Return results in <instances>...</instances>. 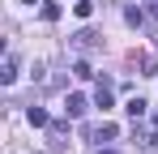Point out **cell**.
Masks as SVG:
<instances>
[{
	"mask_svg": "<svg viewBox=\"0 0 158 154\" xmlns=\"http://www.w3.org/2000/svg\"><path fill=\"white\" fill-rule=\"evenodd\" d=\"M73 47L77 51H94L98 47V34H94V30H77V34H73Z\"/></svg>",
	"mask_w": 158,
	"mask_h": 154,
	"instance_id": "1",
	"label": "cell"
},
{
	"mask_svg": "<svg viewBox=\"0 0 158 154\" xmlns=\"http://www.w3.org/2000/svg\"><path fill=\"white\" fill-rule=\"evenodd\" d=\"M64 111H69V116H85V111H90V99H85V94H69V99H64Z\"/></svg>",
	"mask_w": 158,
	"mask_h": 154,
	"instance_id": "2",
	"label": "cell"
},
{
	"mask_svg": "<svg viewBox=\"0 0 158 154\" xmlns=\"http://www.w3.org/2000/svg\"><path fill=\"white\" fill-rule=\"evenodd\" d=\"M94 103H98V107H111V81H98V90H94Z\"/></svg>",
	"mask_w": 158,
	"mask_h": 154,
	"instance_id": "3",
	"label": "cell"
},
{
	"mask_svg": "<svg viewBox=\"0 0 158 154\" xmlns=\"http://www.w3.org/2000/svg\"><path fill=\"white\" fill-rule=\"evenodd\" d=\"M0 81H4V86H13V81H17V56H9V60H4V73H0Z\"/></svg>",
	"mask_w": 158,
	"mask_h": 154,
	"instance_id": "4",
	"label": "cell"
},
{
	"mask_svg": "<svg viewBox=\"0 0 158 154\" xmlns=\"http://www.w3.org/2000/svg\"><path fill=\"white\" fill-rule=\"evenodd\" d=\"M26 120H30V124H34V128H47V124H52L43 107H30V111H26Z\"/></svg>",
	"mask_w": 158,
	"mask_h": 154,
	"instance_id": "5",
	"label": "cell"
},
{
	"mask_svg": "<svg viewBox=\"0 0 158 154\" xmlns=\"http://www.w3.org/2000/svg\"><path fill=\"white\" fill-rule=\"evenodd\" d=\"M115 133H120V128H115V124H107V120H103L98 128H90V137H94V141H103V137H115Z\"/></svg>",
	"mask_w": 158,
	"mask_h": 154,
	"instance_id": "6",
	"label": "cell"
},
{
	"mask_svg": "<svg viewBox=\"0 0 158 154\" xmlns=\"http://www.w3.org/2000/svg\"><path fill=\"white\" fill-rule=\"evenodd\" d=\"M43 22H60V4L56 0H43Z\"/></svg>",
	"mask_w": 158,
	"mask_h": 154,
	"instance_id": "7",
	"label": "cell"
},
{
	"mask_svg": "<svg viewBox=\"0 0 158 154\" xmlns=\"http://www.w3.org/2000/svg\"><path fill=\"white\" fill-rule=\"evenodd\" d=\"M145 107H150L145 99H128V107H124V111H128L132 120H137V116H145Z\"/></svg>",
	"mask_w": 158,
	"mask_h": 154,
	"instance_id": "8",
	"label": "cell"
},
{
	"mask_svg": "<svg viewBox=\"0 0 158 154\" xmlns=\"http://www.w3.org/2000/svg\"><path fill=\"white\" fill-rule=\"evenodd\" d=\"M73 77H81V81H90V77H94V69H90V60H77V64H73Z\"/></svg>",
	"mask_w": 158,
	"mask_h": 154,
	"instance_id": "9",
	"label": "cell"
},
{
	"mask_svg": "<svg viewBox=\"0 0 158 154\" xmlns=\"http://www.w3.org/2000/svg\"><path fill=\"white\" fill-rule=\"evenodd\" d=\"M73 13H77L81 22H85V17H90V13H94V0H77V4H73Z\"/></svg>",
	"mask_w": 158,
	"mask_h": 154,
	"instance_id": "10",
	"label": "cell"
},
{
	"mask_svg": "<svg viewBox=\"0 0 158 154\" xmlns=\"http://www.w3.org/2000/svg\"><path fill=\"white\" fill-rule=\"evenodd\" d=\"M124 22H128V26H141V22H145V13H141V9H137V4H132L128 13H124Z\"/></svg>",
	"mask_w": 158,
	"mask_h": 154,
	"instance_id": "11",
	"label": "cell"
},
{
	"mask_svg": "<svg viewBox=\"0 0 158 154\" xmlns=\"http://www.w3.org/2000/svg\"><path fill=\"white\" fill-rule=\"evenodd\" d=\"M145 146H150V150H158V133H150V137H145Z\"/></svg>",
	"mask_w": 158,
	"mask_h": 154,
	"instance_id": "12",
	"label": "cell"
},
{
	"mask_svg": "<svg viewBox=\"0 0 158 154\" xmlns=\"http://www.w3.org/2000/svg\"><path fill=\"white\" fill-rule=\"evenodd\" d=\"M98 154H115V150H98Z\"/></svg>",
	"mask_w": 158,
	"mask_h": 154,
	"instance_id": "13",
	"label": "cell"
}]
</instances>
